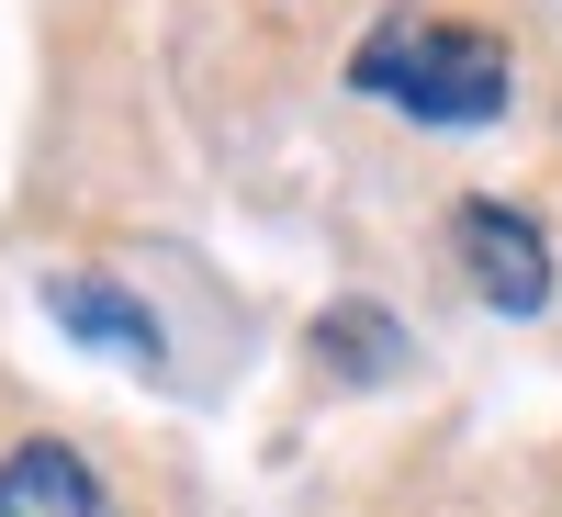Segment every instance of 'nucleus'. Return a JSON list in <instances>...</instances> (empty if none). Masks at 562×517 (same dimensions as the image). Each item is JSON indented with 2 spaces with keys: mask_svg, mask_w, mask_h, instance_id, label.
<instances>
[{
  "mask_svg": "<svg viewBox=\"0 0 562 517\" xmlns=\"http://www.w3.org/2000/svg\"><path fill=\"white\" fill-rule=\"evenodd\" d=\"M0 517H113V495L68 439H12L0 450Z\"/></svg>",
  "mask_w": 562,
  "mask_h": 517,
  "instance_id": "20e7f679",
  "label": "nucleus"
},
{
  "mask_svg": "<svg viewBox=\"0 0 562 517\" xmlns=\"http://www.w3.org/2000/svg\"><path fill=\"white\" fill-rule=\"evenodd\" d=\"M315 360L349 371V383H383V371H405V326L383 304H338V315H315Z\"/></svg>",
  "mask_w": 562,
  "mask_h": 517,
  "instance_id": "39448f33",
  "label": "nucleus"
},
{
  "mask_svg": "<svg viewBox=\"0 0 562 517\" xmlns=\"http://www.w3.org/2000/svg\"><path fill=\"white\" fill-rule=\"evenodd\" d=\"M45 315H57V338L113 349L124 371H158L169 360V326L147 315V293H124V281H102V270H57V281H45Z\"/></svg>",
  "mask_w": 562,
  "mask_h": 517,
  "instance_id": "7ed1b4c3",
  "label": "nucleus"
},
{
  "mask_svg": "<svg viewBox=\"0 0 562 517\" xmlns=\"http://www.w3.org/2000/svg\"><path fill=\"white\" fill-rule=\"evenodd\" d=\"M506 45L473 23H439V12H383L349 57L360 102H394L405 124H495L506 113Z\"/></svg>",
  "mask_w": 562,
  "mask_h": 517,
  "instance_id": "f257e3e1",
  "label": "nucleus"
},
{
  "mask_svg": "<svg viewBox=\"0 0 562 517\" xmlns=\"http://www.w3.org/2000/svg\"><path fill=\"white\" fill-rule=\"evenodd\" d=\"M450 248H461V270H473V293L495 315H540L551 304V237L518 203H461L450 214Z\"/></svg>",
  "mask_w": 562,
  "mask_h": 517,
  "instance_id": "f03ea898",
  "label": "nucleus"
}]
</instances>
